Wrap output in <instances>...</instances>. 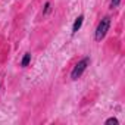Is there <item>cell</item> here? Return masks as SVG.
<instances>
[{"label": "cell", "mask_w": 125, "mask_h": 125, "mask_svg": "<svg viewBox=\"0 0 125 125\" xmlns=\"http://www.w3.org/2000/svg\"><path fill=\"white\" fill-rule=\"evenodd\" d=\"M109 27H110V18H109V16H104V18L99 22V25H97V28H96L94 40H96V41H102V40L106 37V34H107V31H109Z\"/></svg>", "instance_id": "cell-1"}, {"label": "cell", "mask_w": 125, "mask_h": 125, "mask_svg": "<svg viewBox=\"0 0 125 125\" xmlns=\"http://www.w3.org/2000/svg\"><path fill=\"white\" fill-rule=\"evenodd\" d=\"M90 57H84V59H81L78 63L74 66V69H72V72H71V78L74 80V81H77L83 74H84V71L90 66Z\"/></svg>", "instance_id": "cell-2"}, {"label": "cell", "mask_w": 125, "mask_h": 125, "mask_svg": "<svg viewBox=\"0 0 125 125\" xmlns=\"http://www.w3.org/2000/svg\"><path fill=\"white\" fill-rule=\"evenodd\" d=\"M83 22H84V15H80V16L75 19L74 25H72V35H75V34L80 31V28L83 27Z\"/></svg>", "instance_id": "cell-3"}, {"label": "cell", "mask_w": 125, "mask_h": 125, "mask_svg": "<svg viewBox=\"0 0 125 125\" xmlns=\"http://www.w3.org/2000/svg\"><path fill=\"white\" fill-rule=\"evenodd\" d=\"M30 60H31V53H25V56H24V57H22V60H21V66H22V68L28 66Z\"/></svg>", "instance_id": "cell-4"}, {"label": "cell", "mask_w": 125, "mask_h": 125, "mask_svg": "<svg viewBox=\"0 0 125 125\" xmlns=\"http://www.w3.org/2000/svg\"><path fill=\"white\" fill-rule=\"evenodd\" d=\"M104 124H106V125H109V124H113V125H119V121H118L116 118H109V119H106V121H104Z\"/></svg>", "instance_id": "cell-5"}, {"label": "cell", "mask_w": 125, "mask_h": 125, "mask_svg": "<svg viewBox=\"0 0 125 125\" xmlns=\"http://www.w3.org/2000/svg\"><path fill=\"white\" fill-rule=\"evenodd\" d=\"M119 3H121V0H112V2H110V8L115 9V8L119 6Z\"/></svg>", "instance_id": "cell-6"}, {"label": "cell", "mask_w": 125, "mask_h": 125, "mask_svg": "<svg viewBox=\"0 0 125 125\" xmlns=\"http://www.w3.org/2000/svg\"><path fill=\"white\" fill-rule=\"evenodd\" d=\"M49 9H50V3L47 2V3L44 5V13H47V12H49Z\"/></svg>", "instance_id": "cell-7"}]
</instances>
